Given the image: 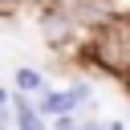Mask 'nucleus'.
<instances>
[{"label": "nucleus", "instance_id": "obj_1", "mask_svg": "<svg viewBox=\"0 0 130 130\" xmlns=\"http://www.w3.org/2000/svg\"><path fill=\"white\" fill-rule=\"evenodd\" d=\"M98 57L102 65L110 69H130V28L126 24H114L98 37Z\"/></svg>", "mask_w": 130, "mask_h": 130}, {"label": "nucleus", "instance_id": "obj_2", "mask_svg": "<svg viewBox=\"0 0 130 130\" xmlns=\"http://www.w3.org/2000/svg\"><path fill=\"white\" fill-rule=\"evenodd\" d=\"M16 126H20V130H45V122L32 114L28 102H16Z\"/></svg>", "mask_w": 130, "mask_h": 130}, {"label": "nucleus", "instance_id": "obj_3", "mask_svg": "<svg viewBox=\"0 0 130 130\" xmlns=\"http://www.w3.org/2000/svg\"><path fill=\"white\" fill-rule=\"evenodd\" d=\"M41 110H45V114H69L73 106H69L65 93H45V98H41Z\"/></svg>", "mask_w": 130, "mask_h": 130}, {"label": "nucleus", "instance_id": "obj_4", "mask_svg": "<svg viewBox=\"0 0 130 130\" xmlns=\"http://www.w3.org/2000/svg\"><path fill=\"white\" fill-rule=\"evenodd\" d=\"M16 85H20L24 93H28V89H41V73H37V69H20V73H16Z\"/></svg>", "mask_w": 130, "mask_h": 130}, {"label": "nucleus", "instance_id": "obj_5", "mask_svg": "<svg viewBox=\"0 0 130 130\" xmlns=\"http://www.w3.org/2000/svg\"><path fill=\"white\" fill-rule=\"evenodd\" d=\"M53 130H77V126H73V118H69V114H65V118H61V122H57V126H53Z\"/></svg>", "mask_w": 130, "mask_h": 130}, {"label": "nucleus", "instance_id": "obj_6", "mask_svg": "<svg viewBox=\"0 0 130 130\" xmlns=\"http://www.w3.org/2000/svg\"><path fill=\"white\" fill-rule=\"evenodd\" d=\"M81 130H106V126H98V122H89V126H81Z\"/></svg>", "mask_w": 130, "mask_h": 130}, {"label": "nucleus", "instance_id": "obj_7", "mask_svg": "<svg viewBox=\"0 0 130 130\" xmlns=\"http://www.w3.org/2000/svg\"><path fill=\"white\" fill-rule=\"evenodd\" d=\"M4 98H8V93H4V89H0V106H4Z\"/></svg>", "mask_w": 130, "mask_h": 130}, {"label": "nucleus", "instance_id": "obj_8", "mask_svg": "<svg viewBox=\"0 0 130 130\" xmlns=\"http://www.w3.org/2000/svg\"><path fill=\"white\" fill-rule=\"evenodd\" d=\"M0 130H4V114H0Z\"/></svg>", "mask_w": 130, "mask_h": 130}]
</instances>
